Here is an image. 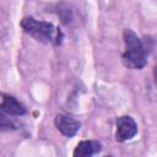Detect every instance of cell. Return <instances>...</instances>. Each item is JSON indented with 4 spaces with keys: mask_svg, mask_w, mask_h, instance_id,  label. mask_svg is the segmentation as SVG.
Returning a JSON list of instances; mask_svg holds the SVG:
<instances>
[{
    "mask_svg": "<svg viewBox=\"0 0 157 157\" xmlns=\"http://www.w3.org/2000/svg\"><path fill=\"white\" fill-rule=\"evenodd\" d=\"M21 27L26 33L42 43L59 45L63 40L61 31L45 21H38L33 17H25L21 21Z\"/></svg>",
    "mask_w": 157,
    "mask_h": 157,
    "instance_id": "6da1fadb",
    "label": "cell"
},
{
    "mask_svg": "<svg viewBox=\"0 0 157 157\" xmlns=\"http://www.w3.org/2000/svg\"><path fill=\"white\" fill-rule=\"evenodd\" d=\"M124 43H125V52L123 54L124 64L130 69H142L147 60H146V50L141 39L131 31L125 29L123 33Z\"/></svg>",
    "mask_w": 157,
    "mask_h": 157,
    "instance_id": "7a4b0ae2",
    "label": "cell"
},
{
    "mask_svg": "<svg viewBox=\"0 0 157 157\" xmlns=\"http://www.w3.org/2000/svg\"><path fill=\"white\" fill-rule=\"evenodd\" d=\"M137 132V125L135 120L129 115H123L117 119V131L115 137L118 141L124 142L131 140Z\"/></svg>",
    "mask_w": 157,
    "mask_h": 157,
    "instance_id": "3957f363",
    "label": "cell"
},
{
    "mask_svg": "<svg viewBox=\"0 0 157 157\" xmlns=\"http://www.w3.org/2000/svg\"><path fill=\"white\" fill-rule=\"evenodd\" d=\"M54 124L56 126V129L65 136L70 137V136H74L78 129H80V123L77 120H75L74 118L71 117H67V115H63V114H59L55 117L54 119Z\"/></svg>",
    "mask_w": 157,
    "mask_h": 157,
    "instance_id": "277c9868",
    "label": "cell"
},
{
    "mask_svg": "<svg viewBox=\"0 0 157 157\" xmlns=\"http://www.w3.org/2000/svg\"><path fill=\"white\" fill-rule=\"evenodd\" d=\"M1 110L9 115H23L26 113V108L22 103H20L15 97L10 94H1Z\"/></svg>",
    "mask_w": 157,
    "mask_h": 157,
    "instance_id": "5b68a950",
    "label": "cell"
},
{
    "mask_svg": "<svg viewBox=\"0 0 157 157\" xmlns=\"http://www.w3.org/2000/svg\"><path fill=\"white\" fill-rule=\"evenodd\" d=\"M99 150H101V145L97 141L86 140V141H81L77 144L72 155L75 157H90L93 153L98 152Z\"/></svg>",
    "mask_w": 157,
    "mask_h": 157,
    "instance_id": "8992f818",
    "label": "cell"
},
{
    "mask_svg": "<svg viewBox=\"0 0 157 157\" xmlns=\"http://www.w3.org/2000/svg\"><path fill=\"white\" fill-rule=\"evenodd\" d=\"M153 75H155V80H156V83H157V64L155 65V69H153Z\"/></svg>",
    "mask_w": 157,
    "mask_h": 157,
    "instance_id": "52a82bcc",
    "label": "cell"
}]
</instances>
